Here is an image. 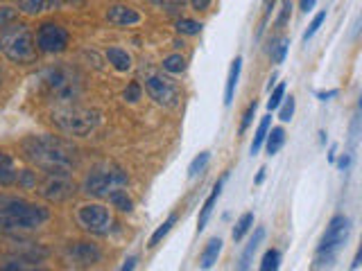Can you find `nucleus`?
Here are the masks:
<instances>
[{
    "mask_svg": "<svg viewBox=\"0 0 362 271\" xmlns=\"http://www.w3.org/2000/svg\"><path fill=\"white\" fill-rule=\"evenodd\" d=\"M23 154L30 163L50 174H68L77 165V150L59 136H30L23 140Z\"/></svg>",
    "mask_w": 362,
    "mask_h": 271,
    "instance_id": "1",
    "label": "nucleus"
},
{
    "mask_svg": "<svg viewBox=\"0 0 362 271\" xmlns=\"http://www.w3.org/2000/svg\"><path fill=\"white\" fill-rule=\"evenodd\" d=\"M48 208L18 197H0V231H32L48 222Z\"/></svg>",
    "mask_w": 362,
    "mask_h": 271,
    "instance_id": "2",
    "label": "nucleus"
},
{
    "mask_svg": "<svg viewBox=\"0 0 362 271\" xmlns=\"http://www.w3.org/2000/svg\"><path fill=\"white\" fill-rule=\"evenodd\" d=\"M39 88L41 93L54 104H73L82 93V77H79L71 66L57 64L45 68L39 75Z\"/></svg>",
    "mask_w": 362,
    "mask_h": 271,
    "instance_id": "3",
    "label": "nucleus"
},
{
    "mask_svg": "<svg viewBox=\"0 0 362 271\" xmlns=\"http://www.w3.org/2000/svg\"><path fill=\"white\" fill-rule=\"evenodd\" d=\"M0 52H3L9 61L28 66L37 61V43H34L32 32L23 23L3 28L0 34Z\"/></svg>",
    "mask_w": 362,
    "mask_h": 271,
    "instance_id": "4",
    "label": "nucleus"
},
{
    "mask_svg": "<svg viewBox=\"0 0 362 271\" xmlns=\"http://www.w3.org/2000/svg\"><path fill=\"white\" fill-rule=\"evenodd\" d=\"M52 122L68 136H88L100 124V113L95 109L64 104L52 111Z\"/></svg>",
    "mask_w": 362,
    "mask_h": 271,
    "instance_id": "5",
    "label": "nucleus"
},
{
    "mask_svg": "<svg viewBox=\"0 0 362 271\" xmlns=\"http://www.w3.org/2000/svg\"><path fill=\"white\" fill-rule=\"evenodd\" d=\"M349 233H351V222L344 217V215H337V217L331 219V224H328V229H326V233L322 237L320 246H317L315 269L331 267L335 263L339 248H342L344 242L349 240Z\"/></svg>",
    "mask_w": 362,
    "mask_h": 271,
    "instance_id": "6",
    "label": "nucleus"
},
{
    "mask_svg": "<svg viewBox=\"0 0 362 271\" xmlns=\"http://www.w3.org/2000/svg\"><path fill=\"white\" fill-rule=\"evenodd\" d=\"M127 174L122 172L120 167L116 165H105L93 169L86 181H84V192L90 197H107L113 188H122L127 186Z\"/></svg>",
    "mask_w": 362,
    "mask_h": 271,
    "instance_id": "7",
    "label": "nucleus"
},
{
    "mask_svg": "<svg viewBox=\"0 0 362 271\" xmlns=\"http://www.w3.org/2000/svg\"><path fill=\"white\" fill-rule=\"evenodd\" d=\"M77 219L88 233H93V235H107L109 233L111 215L105 206H100V203H88V206H82L77 212Z\"/></svg>",
    "mask_w": 362,
    "mask_h": 271,
    "instance_id": "8",
    "label": "nucleus"
},
{
    "mask_svg": "<svg viewBox=\"0 0 362 271\" xmlns=\"http://www.w3.org/2000/svg\"><path fill=\"white\" fill-rule=\"evenodd\" d=\"M37 48L48 54L64 52L68 48V32L54 23H43L37 32Z\"/></svg>",
    "mask_w": 362,
    "mask_h": 271,
    "instance_id": "9",
    "label": "nucleus"
},
{
    "mask_svg": "<svg viewBox=\"0 0 362 271\" xmlns=\"http://www.w3.org/2000/svg\"><path fill=\"white\" fill-rule=\"evenodd\" d=\"M145 90H147V95L161 107H177V102H179V88L165 77H158V75L147 77Z\"/></svg>",
    "mask_w": 362,
    "mask_h": 271,
    "instance_id": "10",
    "label": "nucleus"
},
{
    "mask_svg": "<svg viewBox=\"0 0 362 271\" xmlns=\"http://www.w3.org/2000/svg\"><path fill=\"white\" fill-rule=\"evenodd\" d=\"M41 195L48 199V201H54V203H62V201H68L73 195H75V186L68 181L64 174H52L45 183L41 186Z\"/></svg>",
    "mask_w": 362,
    "mask_h": 271,
    "instance_id": "11",
    "label": "nucleus"
},
{
    "mask_svg": "<svg viewBox=\"0 0 362 271\" xmlns=\"http://www.w3.org/2000/svg\"><path fill=\"white\" fill-rule=\"evenodd\" d=\"M66 255L77 267H90V265L100 263V258H102L100 248L93 246V244H88V242H75L73 246H68Z\"/></svg>",
    "mask_w": 362,
    "mask_h": 271,
    "instance_id": "12",
    "label": "nucleus"
},
{
    "mask_svg": "<svg viewBox=\"0 0 362 271\" xmlns=\"http://www.w3.org/2000/svg\"><path fill=\"white\" fill-rule=\"evenodd\" d=\"M107 18H109V23H113V25H118V28L136 25V23H141V14H139V11L127 7V5H113L107 11Z\"/></svg>",
    "mask_w": 362,
    "mask_h": 271,
    "instance_id": "13",
    "label": "nucleus"
},
{
    "mask_svg": "<svg viewBox=\"0 0 362 271\" xmlns=\"http://www.w3.org/2000/svg\"><path fill=\"white\" fill-rule=\"evenodd\" d=\"M226 181V176H222L218 183H215V188H213V192H211V197L204 201V206H202V212H199V222H197V229L199 231H204L206 229V224H209V219H211V215H213V208H215V201H218V197H220V192H222V183Z\"/></svg>",
    "mask_w": 362,
    "mask_h": 271,
    "instance_id": "14",
    "label": "nucleus"
},
{
    "mask_svg": "<svg viewBox=\"0 0 362 271\" xmlns=\"http://www.w3.org/2000/svg\"><path fill=\"white\" fill-rule=\"evenodd\" d=\"M240 71H243V56H235L233 64H231V71H229V79H226V90H224V104L226 107H229L235 97V86H238V79H240Z\"/></svg>",
    "mask_w": 362,
    "mask_h": 271,
    "instance_id": "15",
    "label": "nucleus"
},
{
    "mask_svg": "<svg viewBox=\"0 0 362 271\" xmlns=\"http://www.w3.org/2000/svg\"><path fill=\"white\" fill-rule=\"evenodd\" d=\"M263 237H265V229H256V231H254V237H252V240H249V244L245 246L243 258H240V265H238L243 271L249 269V265H252V258H254V253L258 251V246H260V242H263Z\"/></svg>",
    "mask_w": 362,
    "mask_h": 271,
    "instance_id": "16",
    "label": "nucleus"
},
{
    "mask_svg": "<svg viewBox=\"0 0 362 271\" xmlns=\"http://www.w3.org/2000/svg\"><path fill=\"white\" fill-rule=\"evenodd\" d=\"M16 167H14V161H11V156L0 152V186H11L16 183Z\"/></svg>",
    "mask_w": 362,
    "mask_h": 271,
    "instance_id": "17",
    "label": "nucleus"
},
{
    "mask_svg": "<svg viewBox=\"0 0 362 271\" xmlns=\"http://www.w3.org/2000/svg\"><path fill=\"white\" fill-rule=\"evenodd\" d=\"M57 5H59V0H18V7L25 14H41V11H48Z\"/></svg>",
    "mask_w": 362,
    "mask_h": 271,
    "instance_id": "18",
    "label": "nucleus"
},
{
    "mask_svg": "<svg viewBox=\"0 0 362 271\" xmlns=\"http://www.w3.org/2000/svg\"><path fill=\"white\" fill-rule=\"evenodd\" d=\"M220 251H222V240L220 237H213V240L206 244V248H204V253H202V267L204 269H211L215 263H218V255H220Z\"/></svg>",
    "mask_w": 362,
    "mask_h": 271,
    "instance_id": "19",
    "label": "nucleus"
},
{
    "mask_svg": "<svg viewBox=\"0 0 362 271\" xmlns=\"http://www.w3.org/2000/svg\"><path fill=\"white\" fill-rule=\"evenodd\" d=\"M107 197H109V201L113 203V208H118V210H122V212H132V210H134V201H132V197L127 195V190L113 188Z\"/></svg>",
    "mask_w": 362,
    "mask_h": 271,
    "instance_id": "20",
    "label": "nucleus"
},
{
    "mask_svg": "<svg viewBox=\"0 0 362 271\" xmlns=\"http://www.w3.org/2000/svg\"><path fill=\"white\" fill-rule=\"evenodd\" d=\"M107 59H109V64L116 68V71H120V73H124V71H129L132 68V56L124 52V50H120V48H109V52H107Z\"/></svg>",
    "mask_w": 362,
    "mask_h": 271,
    "instance_id": "21",
    "label": "nucleus"
},
{
    "mask_svg": "<svg viewBox=\"0 0 362 271\" xmlns=\"http://www.w3.org/2000/svg\"><path fill=\"white\" fill-rule=\"evenodd\" d=\"M267 154L269 156H274L281 147H283V143H286V131H283L281 127H274L272 131H267Z\"/></svg>",
    "mask_w": 362,
    "mask_h": 271,
    "instance_id": "22",
    "label": "nucleus"
},
{
    "mask_svg": "<svg viewBox=\"0 0 362 271\" xmlns=\"http://www.w3.org/2000/svg\"><path fill=\"white\" fill-rule=\"evenodd\" d=\"M269 122H272V118H269V116H265L263 120H260V124H258L256 136H254V143H252V154H254V156L260 152V147H263V143H265V138H267Z\"/></svg>",
    "mask_w": 362,
    "mask_h": 271,
    "instance_id": "23",
    "label": "nucleus"
},
{
    "mask_svg": "<svg viewBox=\"0 0 362 271\" xmlns=\"http://www.w3.org/2000/svg\"><path fill=\"white\" fill-rule=\"evenodd\" d=\"M252 226H254V212H245L243 217L235 222V226H233V233H231V235H233V240H235V242H240L243 237H245V233H247L249 229H252Z\"/></svg>",
    "mask_w": 362,
    "mask_h": 271,
    "instance_id": "24",
    "label": "nucleus"
},
{
    "mask_svg": "<svg viewBox=\"0 0 362 271\" xmlns=\"http://www.w3.org/2000/svg\"><path fill=\"white\" fill-rule=\"evenodd\" d=\"M163 71L173 73V75H181L186 71V59L181 54H170L163 59Z\"/></svg>",
    "mask_w": 362,
    "mask_h": 271,
    "instance_id": "25",
    "label": "nucleus"
},
{
    "mask_svg": "<svg viewBox=\"0 0 362 271\" xmlns=\"http://www.w3.org/2000/svg\"><path fill=\"white\" fill-rule=\"evenodd\" d=\"M175 224H177V215H170V217H168V219H165V222H163L161 226H158L156 231H154V235L150 237V244H147V246H152V248H154V246H156L158 242H161L163 237L170 233V229H173Z\"/></svg>",
    "mask_w": 362,
    "mask_h": 271,
    "instance_id": "26",
    "label": "nucleus"
},
{
    "mask_svg": "<svg viewBox=\"0 0 362 271\" xmlns=\"http://www.w3.org/2000/svg\"><path fill=\"white\" fill-rule=\"evenodd\" d=\"M209 161H211V154L209 152H202L195 161L190 163V167H188V176L190 179H195V176H199L204 169H206V165H209Z\"/></svg>",
    "mask_w": 362,
    "mask_h": 271,
    "instance_id": "27",
    "label": "nucleus"
},
{
    "mask_svg": "<svg viewBox=\"0 0 362 271\" xmlns=\"http://www.w3.org/2000/svg\"><path fill=\"white\" fill-rule=\"evenodd\" d=\"M177 32L186 34V37H195V34L202 32V23L192 20V18H181V20H177Z\"/></svg>",
    "mask_w": 362,
    "mask_h": 271,
    "instance_id": "28",
    "label": "nucleus"
},
{
    "mask_svg": "<svg viewBox=\"0 0 362 271\" xmlns=\"http://www.w3.org/2000/svg\"><path fill=\"white\" fill-rule=\"evenodd\" d=\"M288 45H290L288 39H276L274 45L269 48L272 61H274V64H283V59H286V52H288Z\"/></svg>",
    "mask_w": 362,
    "mask_h": 271,
    "instance_id": "29",
    "label": "nucleus"
},
{
    "mask_svg": "<svg viewBox=\"0 0 362 271\" xmlns=\"http://www.w3.org/2000/svg\"><path fill=\"white\" fill-rule=\"evenodd\" d=\"M281 265V253L276 251V248H269V251L263 255V263H260V269L263 271H276Z\"/></svg>",
    "mask_w": 362,
    "mask_h": 271,
    "instance_id": "30",
    "label": "nucleus"
},
{
    "mask_svg": "<svg viewBox=\"0 0 362 271\" xmlns=\"http://www.w3.org/2000/svg\"><path fill=\"white\" fill-rule=\"evenodd\" d=\"M324 20H326V11H320L315 18H313V23L308 25V30H305V34H303V41H310L317 32H320V28L324 25Z\"/></svg>",
    "mask_w": 362,
    "mask_h": 271,
    "instance_id": "31",
    "label": "nucleus"
},
{
    "mask_svg": "<svg viewBox=\"0 0 362 271\" xmlns=\"http://www.w3.org/2000/svg\"><path fill=\"white\" fill-rule=\"evenodd\" d=\"M283 95H286V84H279L274 90H272V97H269V102H267V109H269V111L279 109V104L283 102Z\"/></svg>",
    "mask_w": 362,
    "mask_h": 271,
    "instance_id": "32",
    "label": "nucleus"
},
{
    "mask_svg": "<svg viewBox=\"0 0 362 271\" xmlns=\"http://www.w3.org/2000/svg\"><path fill=\"white\" fill-rule=\"evenodd\" d=\"M292 116H294V97L290 95V97L286 100V104H283V109H281V113H279V118H281L283 122H290Z\"/></svg>",
    "mask_w": 362,
    "mask_h": 271,
    "instance_id": "33",
    "label": "nucleus"
},
{
    "mask_svg": "<svg viewBox=\"0 0 362 271\" xmlns=\"http://www.w3.org/2000/svg\"><path fill=\"white\" fill-rule=\"evenodd\" d=\"M124 100H127V102H139L141 100V84L139 82H132L127 88H124Z\"/></svg>",
    "mask_w": 362,
    "mask_h": 271,
    "instance_id": "34",
    "label": "nucleus"
},
{
    "mask_svg": "<svg viewBox=\"0 0 362 271\" xmlns=\"http://www.w3.org/2000/svg\"><path fill=\"white\" fill-rule=\"evenodd\" d=\"M254 116H256V102H254V104H249V109H247V113H245L243 124H240V133H245V131L249 129V124H252Z\"/></svg>",
    "mask_w": 362,
    "mask_h": 271,
    "instance_id": "35",
    "label": "nucleus"
},
{
    "mask_svg": "<svg viewBox=\"0 0 362 271\" xmlns=\"http://www.w3.org/2000/svg\"><path fill=\"white\" fill-rule=\"evenodd\" d=\"M290 11H292V0H283V9H281V14L276 18L279 25H286L288 18H290Z\"/></svg>",
    "mask_w": 362,
    "mask_h": 271,
    "instance_id": "36",
    "label": "nucleus"
},
{
    "mask_svg": "<svg viewBox=\"0 0 362 271\" xmlns=\"http://www.w3.org/2000/svg\"><path fill=\"white\" fill-rule=\"evenodd\" d=\"M156 7H184L188 0H150Z\"/></svg>",
    "mask_w": 362,
    "mask_h": 271,
    "instance_id": "37",
    "label": "nucleus"
},
{
    "mask_svg": "<svg viewBox=\"0 0 362 271\" xmlns=\"http://www.w3.org/2000/svg\"><path fill=\"white\" fill-rule=\"evenodd\" d=\"M16 181H18L21 186H25V188L37 186V179H34V172H23V176H18V174H16Z\"/></svg>",
    "mask_w": 362,
    "mask_h": 271,
    "instance_id": "38",
    "label": "nucleus"
},
{
    "mask_svg": "<svg viewBox=\"0 0 362 271\" xmlns=\"http://www.w3.org/2000/svg\"><path fill=\"white\" fill-rule=\"evenodd\" d=\"M11 18H14V11H11V9H0V30H3L5 28V23L7 20H11Z\"/></svg>",
    "mask_w": 362,
    "mask_h": 271,
    "instance_id": "39",
    "label": "nucleus"
},
{
    "mask_svg": "<svg viewBox=\"0 0 362 271\" xmlns=\"http://www.w3.org/2000/svg\"><path fill=\"white\" fill-rule=\"evenodd\" d=\"M190 3H192V7H195L197 11H204V9H209L211 0H190Z\"/></svg>",
    "mask_w": 362,
    "mask_h": 271,
    "instance_id": "40",
    "label": "nucleus"
},
{
    "mask_svg": "<svg viewBox=\"0 0 362 271\" xmlns=\"http://www.w3.org/2000/svg\"><path fill=\"white\" fill-rule=\"evenodd\" d=\"M315 3H317V0H301V9L305 11V14H308V11L315 9Z\"/></svg>",
    "mask_w": 362,
    "mask_h": 271,
    "instance_id": "41",
    "label": "nucleus"
},
{
    "mask_svg": "<svg viewBox=\"0 0 362 271\" xmlns=\"http://www.w3.org/2000/svg\"><path fill=\"white\" fill-rule=\"evenodd\" d=\"M339 169H344V172H346V169H349V165H351V154H346V156H342V158H339Z\"/></svg>",
    "mask_w": 362,
    "mask_h": 271,
    "instance_id": "42",
    "label": "nucleus"
},
{
    "mask_svg": "<svg viewBox=\"0 0 362 271\" xmlns=\"http://www.w3.org/2000/svg\"><path fill=\"white\" fill-rule=\"evenodd\" d=\"M337 95V90H322V93H317V97H320V100H328V97H335Z\"/></svg>",
    "mask_w": 362,
    "mask_h": 271,
    "instance_id": "43",
    "label": "nucleus"
},
{
    "mask_svg": "<svg viewBox=\"0 0 362 271\" xmlns=\"http://www.w3.org/2000/svg\"><path fill=\"white\" fill-rule=\"evenodd\" d=\"M136 267V258H127L124 260V265H122V271H132Z\"/></svg>",
    "mask_w": 362,
    "mask_h": 271,
    "instance_id": "44",
    "label": "nucleus"
},
{
    "mask_svg": "<svg viewBox=\"0 0 362 271\" xmlns=\"http://www.w3.org/2000/svg\"><path fill=\"white\" fill-rule=\"evenodd\" d=\"M274 3H276V0H265V18L269 16V11H272V7H274Z\"/></svg>",
    "mask_w": 362,
    "mask_h": 271,
    "instance_id": "45",
    "label": "nucleus"
},
{
    "mask_svg": "<svg viewBox=\"0 0 362 271\" xmlns=\"http://www.w3.org/2000/svg\"><path fill=\"white\" fill-rule=\"evenodd\" d=\"M360 260H362V251H358V255H356L354 265H351V267H354V269H358V267H360Z\"/></svg>",
    "mask_w": 362,
    "mask_h": 271,
    "instance_id": "46",
    "label": "nucleus"
},
{
    "mask_svg": "<svg viewBox=\"0 0 362 271\" xmlns=\"http://www.w3.org/2000/svg\"><path fill=\"white\" fill-rule=\"evenodd\" d=\"M263 181H265V169H260L258 176H256V183H263Z\"/></svg>",
    "mask_w": 362,
    "mask_h": 271,
    "instance_id": "47",
    "label": "nucleus"
},
{
    "mask_svg": "<svg viewBox=\"0 0 362 271\" xmlns=\"http://www.w3.org/2000/svg\"><path fill=\"white\" fill-rule=\"evenodd\" d=\"M0 84H3V71H0Z\"/></svg>",
    "mask_w": 362,
    "mask_h": 271,
    "instance_id": "48",
    "label": "nucleus"
}]
</instances>
